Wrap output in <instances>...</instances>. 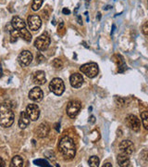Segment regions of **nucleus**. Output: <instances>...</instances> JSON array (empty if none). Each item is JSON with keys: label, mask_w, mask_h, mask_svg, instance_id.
<instances>
[{"label": "nucleus", "mask_w": 148, "mask_h": 167, "mask_svg": "<svg viewBox=\"0 0 148 167\" xmlns=\"http://www.w3.org/2000/svg\"><path fill=\"white\" fill-rule=\"evenodd\" d=\"M58 149L66 160H72L75 157L76 147L73 140L69 137H64L60 139L58 144Z\"/></svg>", "instance_id": "nucleus-1"}, {"label": "nucleus", "mask_w": 148, "mask_h": 167, "mask_svg": "<svg viewBox=\"0 0 148 167\" xmlns=\"http://www.w3.org/2000/svg\"><path fill=\"white\" fill-rule=\"evenodd\" d=\"M14 112L10 104L3 102L0 104V126L7 128L14 123Z\"/></svg>", "instance_id": "nucleus-2"}, {"label": "nucleus", "mask_w": 148, "mask_h": 167, "mask_svg": "<svg viewBox=\"0 0 148 167\" xmlns=\"http://www.w3.org/2000/svg\"><path fill=\"white\" fill-rule=\"evenodd\" d=\"M80 71L89 78H95L98 74V65L95 62H90L81 66Z\"/></svg>", "instance_id": "nucleus-3"}, {"label": "nucleus", "mask_w": 148, "mask_h": 167, "mask_svg": "<svg viewBox=\"0 0 148 167\" xmlns=\"http://www.w3.org/2000/svg\"><path fill=\"white\" fill-rule=\"evenodd\" d=\"M49 89L57 96H60L63 94L65 90V84L62 79L60 78H54L49 84Z\"/></svg>", "instance_id": "nucleus-4"}, {"label": "nucleus", "mask_w": 148, "mask_h": 167, "mask_svg": "<svg viewBox=\"0 0 148 167\" xmlns=\"http://www.w3.org/2000/svg\"><path fill=\"white\" fill-rule=\"evenodd\" d=\"M50 45V37L48 36V34L45 33L42 34L41 36L37 37L35 42H34V46L35 48L40 50V51H45L48 48Z\"/></svg>", "instance_id": "nucleus-5"}, {"label": "nucleus", "mask_w": 148, "mask_h": 167, "mask_svg": "<svg viewBox=\"0 0 148 167\" xmlns=\"http://www.w3.org/2000/svg\"><path fill=\"white\" fill-rule=\"evenodd\" d=\"M125 122H126V124L128 125V127L135 132H138L141 128V122L135 115H132V114L128 115L126 117Z\"/></svg>", "instance_id": "nucleus-6"}, {"label": "nucleus", "mask_w": 148, "mask_h": 167, "mask_svg": "<svg viewBox=\"0 0 148 167\" xmlns=\"http://www.w3.org/2000/svg\"><path fill=\"white\" fill-rule=\"evenodd\" d=\"M81 103L77 100H72V101H70L67 105V114L71 117V118H74L77 116V114L79 113V111L81 110Z\"/></svg>", "instance_id": "nucleus-7"}, {"label": "nucleus", "mask_w": 148, "mask_h": 167, "mask_svg": "<svg viewBox=\"0 0 148 167\" xmlns=\"http://www.w3.org/2000/svg\"><path fill=\"white\" fill-rule=\"evenodd\" d=\"M119 149H120V153L130 156L134 150V145L131 140H123L121 142Z\"/></svg>", "instance_id": "nucleus-8"}, {"label": "nucleus", "mask_w": 148, "mask_h": 167, "mask_svg": "<svg viewBox=\"0 0 148 167\" xmlns=\"http://www.w3.org/2000/svg\"><path fill=\"white\" fill-rule=\"evenodd\" d=\"M26 113L29 116L30 120L37 121L40 116V109L36 104H30L26 108Z\"/></svg>", "instance_id": "nucleus-9"}, {"label": "nucleus", "mask_w": 148, "mask_h": 167, "mask_svg": "<svg viewBox=\"0 0 148 167\" xmlns=\"http://www.w3.org/2000/svg\"><path fill=\"white\" fill-rule=\"evenodd\" d=\"M18 61L21 66L26 67L30 65L31 62L32 61V54L29 50H23L22 52L20 53V55L18 57Z\"/></svg>", "instance_id": "nucleus-10"}, {"label": "nucleus", "mask_w": 148, "mask_h": 167, "mask_svg": "<svg viewBox=\"0 0 148 167\" xmlns=\"http://www.w3.org/2000/svg\"><path fill=\"white\" fill-rule=\"evenodd\" d=\"M28 25L32 31H37L42 26L41 18L38 15H31L28 18Z\"/></svg>", "instance_id": "nucleus-11"}, {"label": "nucleus", "mask_w": 148, "mask_h": 167, "mask_svg": "<svg viewBox=\"0 0 148 167\" xmlns=\"http://www.w3.org/2000/svg\"><path fill=\"white\" fill-rule=\"evenodd\" d=\"M43 98H44V93L40 87H37V86L33 87L29 93V99H32V101L39 102L43 99Z\"/></svg>", "instance_id": "nucleus-12"}, {"label": "nucleus", "mask_w": 148, "mask_h": 167, "mask_svg": "<svg viewBox=\"0 0 148 167\" xmlns=\"http://www.w3.org/2000/svg\"><path fill=\"white\" fill-rule=\"evenodd\" d=\"M49 132H50L49 125H48L47 124H45V123L41 124L37 127V129H36V131H35L36 136H37L38 138H40V139L47 138V137L48 136Z\"/></svg>", "instance_id": "nucleus-13"}, {"label": "nucleus", "mask_w": 148, "mask_h": 167, "mask_svg": "<svg viewBox=\"0 0 148 167\" xmlns=\"http://www.w3.org/2000/svg\"><path fill=\"white\" fill-rule=\"evenodd\" d=\"M70 83H71L72 87H75V88L81 87L82 83H83V78H82L81 74H80L78 73H72L70 77Z\"/></svg>", "instance_id": "nucleus-14"}, {"label": "nucleus", "mask_w": 148, "mask_h": 167, "mask_svg": "<svg viewBox=\"0 0 148 167\" xmlns=\"http://www.w3.org/2000/svg\"><path fill=\"white\" fill-rule=\"evenodd\" d=\"M47 82V78H46V73L43 71H37L34 73L33 74V83L36 84H45Z\"/></svg>", "instance_id": "nucleus-15"}, {"label": "nucleus", "mask_w": 148, "mask_h": 167, "mask_svg": "<svg viewBox=\"0 0 148 167\" xmlns=\"http://www.w3.org/2000/svg\"><path fill=\"white\" fill-rule=\"evenodd\" d=\"M30 118L27 115L26 111H22L21 115H20V119H19V126L22 129L26 128L29 124H30Z\"/></svg>", "instance_id": "nucleus-16"}, {"label": "nucleus", "mask_w": 148, "mask_h": 167, "mask_svg": "<svg viewBox=\"0 0 148 167\" xmlns=\"http://www.w3.org/2000/svg\"><path fill=\"white\" fill-rule=\"evenodd\" d=\"M11 24H12V26H13L14 29H17V30H22V29H23L26 26V23H25L24 21L22 18L18 17V16H14L12 18Z\"/></svg>", "instance_id": "nucleus-17"}, {"label": "nucleus", "mask_w": 148, "mask_h": 167, "mask_svg": "<svg viewBox=\"0 0 148 167\" xmlns=\"http://www.w3.org/2000/svg\"><path fill=\"white\" fill-rule=\"evenodd\" d=\"M117 160H118V164H119L120 166L126 167L130 165V157H129V155L120 153L118 155V159Z\"/></svg>", "instance_id": "nucleus-18"}, {"label": "nucleus", "mask_w": 148, "mask_h": 167, "mask_svg": "<svg viewBox=\"0 0 148 167\" xmlns=\"http://www.w3.org/2000/svg\"><path fill=\"white\" fill-rule=\"evenodd\" d=\"M11 167H22L23 166V159L22 156L17 155L15 157H13L11 164H10Z\"/></svg>", "instance_id": "nucleus-19"}, {"label": "nucleus", "mask_w": 148, "mask_h": 167, "mask_svg": "<svg viewBox=\"0 0 148 167\" xmlns=\"http://www.w3.org/2000/svg\"><path fill=\"white\" fill-rule=\"evenodd\" d=\"M19 33H20V36H21L23 40H25L26 42H30V41L32 40V34L30 33V32H29L26 28H23V29L20 30Z\"/></svg>", "instance_id": "nucleus-20"}, {"label": "nucleus", "mask_w": 148, "mask_h": 167, "mask_svg": "<svg viewBox=\"0 0 148 167\" xmlns=\"http://www.w3.org/2000/svg\"><path fill=\"white\" fill-rule=\"evenodd\" d=\"M99 163H100V160L97 156H92V157H90L89 161H88V164L91 167L99 166Z\"/></svg>", "instance_id": "nucleus-21"}, {"label": "nucleus", "mask_w": 148, "mask_h": 167, "mask_svg": "<svg viewBox=\"0 0 148 167\" xmlns=\"http://www.w3.org/2000/svg\"><path fill=\"white\" fill-rule=\"evenodd\" d=\"M141 118H142V122H143V125L144 127L147 130L148 129V112L146 111H143L141 113Z\"/></svg>", "instance_id": "nucleus-22"}, {"label": "nucleus", "mask_w": 148, "mask_h": 167, "mask_svg": "<svg viewBox=\"0 0 148 167\" xmlns=\"http://www.w3.org/2000/svg\"><path fill=\"white\" fill-rule=\"evenodd\" d=\"M43 1L44 0H33L32 4V9L33 11H37L38 9H40V8L43 5Z\"/></svg>", "instance_id": "nucleus-23"}, {"label": "nucleus", "mask_w": 148, "mask_h": 167, "mask_svg": "<svg viewBox=\"0 0 148 167\" xmlns=\"http://www.w3.org/2000/svg\"><path fill=\"white\" fill-rule=\"evenodd\" d=\"M20 37V33L17 30H11L10 31V42L11 43H15L18 38Z\"/></svg>", "instance_id": "nucleus-24"}, {"label": "nucleus", "mask_w": 148, "mask_h": 167, "mask_svg": "<svg viewBox=\"0 0 148 167\" xmlns=\"http://www.w3.org/2000/svg\"><path fill=\"white\" fill-rule=\"evenodd\" d=\"M53 66L56 69H62L63 68V62L59 59V58H55L52 62Z\"/></svg>", "instance_id": "nucleus-25"}, {"label": "nucleus", "mask_w": 148, "mask_h": 167, "mask_svg": "<svg viewBox=\"0 0 148 167\" xmlns=\"http://www.w3.org/2000/svg\"><path fill=\"white\" fill-rule=\"evenodd\" d=\"M33 163H34V164H36V165H41V166H47V167L51 166L49 164H48V162H47V161H45V160H42V159L35 160Z\"/></svg>", "instance_id": "nucleus-26"}, {"label": "nucleus", "mask_w": 148, "mask_h": 167, "mask_svg": "<svg viewBox=\"0 0 148 167\" xmlns=\"http://www.w3.org/2000/svg\"><path fill=\"white\" fill-rule=\"evenodd\" d=\"M143 33H144L146 35H147L148 34V23L147 22H146V23H145V24L143 25Z\"/></svg>", "instance_id": "nucleus-27"}, {"label": "nucleus", "mask_w": 148, "mask_h": 167, "mask_svg": "<svg viewBox=\"0 0 148 167\" xmlns=\"http://www.w3.org/2000/svg\"><path fill=\"white\" fill-rule=\"evenodd\" d=\"M37 63H41V62H43L44 61V59H45V57L44 56H42L41 54H38L37 56Z\"/></svg>", "instance_id": "nucleus-28"}, {"label": "nucleus", "mask_w": 148, "mask_h": 167, "mask_svg": "<svg viewBox=\"0 0 148 167\" xmlns=\"http://www.w3.org/2000/svg\"><path fill=\"white\" fill-rule=\"evenodd\" d=\"M62 13L65 14V15H70V14H71V10H70L69 8H65L62 9Z\"/></svg>", "instance_id": "nucleus-29"}, {"label": "nucleus", "mask_w": 148, "mask_h": 167, "mask_svg": "<svg viewBox=\"0 0 148 167\" xmlns=\"http://www.w3.org/2000/svg\"><path fill=\"white\" fill-rule=\"evenodd\" d=\"M6 166V163H5V161L0 157V167H5Z\"/></svg>", "instance_id": "nucleus-30"}, {"label": "nucleus", "mask_w": 148, "mask_h": 167, "mask_svg": "<svg viewBox=\"0 0 148 167\" xmlns=\"http://www.w3.org/2000/svg\"><path fill=\"white\" fill-rule=\"evenodd\" d=\"M77 22L79 24L82 25V20H81V16H77Z\"/></svg>", "instance_id": "nucleus-31"}, {"label": "nucleus", "mask_w": 148, "mask_h": 167, "mask_svg": "<svg viewBox=\"0 0 148 167\" xmlns=\"http://www.w3.org/2000/svg\"><path fill=\"white\" fill-rule=\"evenodd\" d=\"M89 121H90V123H92V124H94L95 122H96V119H95V116H91L90 117V119H89Z\"/></svg>", "instance_id": "nucleus-32"}, {"label": "nucleus", "mask_w": 148, "mask_h": 167, "mask_svg": "<svg viewBox=\"0 0 148 167\" xmlns=\"http://www.w3.org/2000/svg\"><path fill=\"white\" fill-rule=\"evenodd\" d=\"M89 3H90V0H85V7H86V8H88Z\"/></svg>", "instance_id": "nucleus-33"}, {"label": "nucleus", "mask_w": 148, "mask_h": 167, "mask_svg": "<svg viewBox=\"0 0 148 167\" xmlns=\"http://www.w3.org/2000/svg\"><path fill=\"white\" fill-rule=\"evenodd\" d=\"M104 166L105 167H111L112 166V164H109V163H107V164H104Z\"/></svg>", "instance_id": "nucleus-34"}, {"label": "nucleus", "mask_w": 148, "mask_h": 167, "mask_svg": "<svg viewBox=\"0 0 148 167\" xmlns=\"http://www.w3.org/2000/svg\"><path fill=\"white\" fill-rule=\"evenodd\" d=\"M110 8H112V6H106L105 8V10H107V9H110Z\"/></svg>", "instance_id": "nucleus-35"}, {"label": "nucleus", "mask_w": 148, "mask_h": 167, "mask_svg": "<svg viewBox=\"0 0 148 167\" xmlns=\"http://www.w3.org/2000/svg\"><path fill=\"white\" fill-rule=\"evenodd\" d=\"M115 28H116V26H115V24H113V26H112V32H111V34H113V32H114Z\"/></svg>", "instance_id": "nucleus-36"}, {"label": "nucleus", "mask_w": 148, "mask_h": 167, "mask_svg": "<svg viewBox=\"0 0 148 167\" xmlns=\"http://www.w3.org/2000/svg\"><path fill=\"white\" fill-rule=\"evenodd\" d=\"M97 19H98V20L101 19V13H100V12H98V14H97Z\"/></svg>", "instance_id": "nucleus-37"}, {"label": "nucleus", "mask_w": 148, "mask_h": 167, "mask_svg": "<svg viewBox=\"0 0 148 167\" xmlns=\"http://www.w3.org/2000/svg\"><path fill=\"white\" fill-rule=\"evenodd\" d=\"M0 1H3V0H0Z\"/></svg>", "instance_id": "nucleus-38"}]
</instances>
